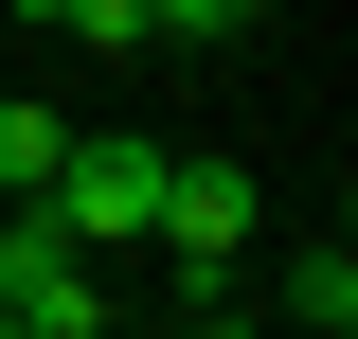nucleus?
<instances>
[{
  "label": "nucleus",
  "instance_id": "20e7f679",
  "mask_svg": "<svg viewBox=\"0 0 358 339\" xmlns=\"http://www.w3.org/2000/svg\"><path fill=\"white\" fill-rule=\"evenodd\" d=\"M287 339H358V268L341 250H287Z\"/></svg>",
  "mask_w": 358,
  "mask_h": 339
},
{
  "label": "nucleus",
  "instance_id": "f257e3e1",
  "mask_svg": "<svg viewBox=\"0 0 358 339\" xmlns=\"http://www.w3.org/2000/svg\"><path fill=\"white\" fill-rule=\"evenodd\" d=\"M143 250L179 268V322H215V286L268 250V197H251V161H179L162 143V197H143Z\"/></svg>",
  "mask_w": 358,
  "mask_h": 339
},
{
  "label": "nucleus",
  "instance_id": "39448f33",
  "mask_svg": "<svg viewBox=\"0 0 358 339\" xmlns=\"http://www.w3.org/2000/svg\"><path fill=\"white\" fill-rule=\"evenodd\" d=\"M54 161H72V107H0V197H54Z\"/></svg>",
  "mask_w": 358,
  "mask_h": 339
},
{
  "label": "nucleus",
  "instance_id": "0eeeda50",
  "mask_svg": "<svg viewBox=\"0 0 358 339\" xmlns=\"http://www.w3.org/2000/svg\"><path fill=\"white\" fill-rule=\"evenodd\" d=\"M179 339H215V322H179Z\"/></svg>",
  "mask_w": 358,
  "mask_h": 339
},
{
  "label": "nucleus",
  "instance_id": "6e6552de",
  "mask_svg": "<svg viewBox=\"0 0 358 339\" xmlns=\"http://www.w3.org/2000/svg\"><path fill=\"white\" fill-rule=\"evenodd\" d=\"M0 339H18V322H0Z\"/></svg>",
  "mask_w": 358,
  "mask_h": 339
},
{
  "label": "nucleus",
  "instance_id": "423d86ee",
  "mask_svg": "<svg viewBox=\"0 0 358 339\" xmlns=\"http://www.w3.org/2000/svg\"><path fill=\"white\" fill-rule=\"evenodd\" d=\"M268 0H143V36H179V54H215V36H251Z\"/></svg>",
  "mask_w": 358,
  "mask_h": 339
},
{
  "label": "nucleus",
  "instance_id": "7ed1b4c3",
  "mask_svg": "<svg viewBox=\"0 0 358 339\" xmlns=\"http://www.w3.org/2000/svg\"><path fill=\"white\" fill-rule=\"evenodd\" d=\"M18 36H72V54H162L143 36V0H0Z\"/></svg>",
  "mask_w": 358,
  "mask_h": 339
},
{
  "label": "nucleus",
  "instance_id": "f03ea898",
  "mask_svg": "<svg viewBox=\"0 0 358 339\" xmlns=\"http://www.w3.org/2000/svg\"><path fill=\"white\" fill-rule=\"evenodd\" d=\"M143 197H162V143H143V126H72V161H54V197H36V214L108 268V250H143Z\"/></svg>",
  "mask_w": 358,
  "mask_h": 339
}]
</instances>
